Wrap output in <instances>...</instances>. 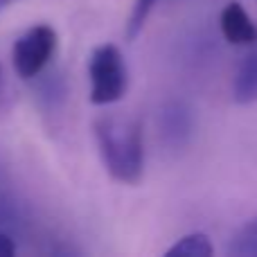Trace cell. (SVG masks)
Masks as SVG:
<instances>
[{
  "mask_svg": "<svg viewBox=\"0 0 257 257\" xmlns=\"http://www.w3.org/2000/svg\"><path fill=\"white\" fill-rule=\"evenodd\" d=\"M214 246L205 232H190L165 250V257H212Z\"/></svg>",
  "mask_w": 257,
  "mask_h": 257,
  "instance_id": "8992f818",
  "label": "cell"
},
{
  "mask_svg": "<svg viewBox=\"0 0 257 257\" xmlns=\"http://www.w3.org/2000/svg\"><path fill=\"white\" fill-rule=\"evenodd\" d=\"M90 77V104L108 106L120 102L128 88V70L122 50L113 43H102L90 52L88 59Z\"/></svg>",
  "mask_w": 257,
  "mask_h": 257,
  "instance_id": "7a4b0ae2",
  "label": "cell"
},
{
  "mask_svg": "<svg viewBox=\"0 0 257 257\" xmlns=\"http://www.w3.org/2000/svg\"><path fill=\"white\" fill-rule=\"evenodd\" d=\"M16 255V244L9 235L0 232V257H14Z\"/></svg>",
  "mask_w": 257,
  "mask_h": 257,
  "instance_id": "9c48e42d",
  "label": "cell"
},
{
  "mask_svg": "<svg viewBox=\"0 0 257 257\" xmlns=\"http://www.w3.org/2000/svg\"><path fill=\"white\" fill-rule=\"evenodd\" d=\"M57 41L59 36L54 27L45 23L30 27L23 36H18L12 48V63L16 75L21 79H34L36 75H41L57 52Z\"/></svg>",
  "mask_w": 257,
  "mask_h": 257,
  "instance_id": "3957f363",
  "label": "cell"
},
{
  "mask_svg": "<svg viewBox=\"0 0 257 257\" xmlns=\"http://www.w3.org/2000/svg\"><path fill=\"white\" fill-rule=\"evenodd\" d=\"M93 131L113 181L138 185L145 176V138L140 122L108 113L93 122Z\"/></svg>",
  "mask_w": 257,
  "mask_h": 257,
  "instance_id": "6da1fadb",
  "label": "cell"
},
{
  "mask_svg": "<svg viewBox=\"0 0 257 257\" xmlns=\"http://www.w3.org/2000/svg\"><path fill=\"white\" fill-rule=\"evenodd\" d=\"M232 97L237 104L257 102V41L250 45V52L237 68L235 81H232Z\"/></svg>",
  "mask_w": 257,
  "mask_h": 257,
  "instance_id": "5b68a950",
  "label": "cell"
},
{
  "mask_svg": "<svg viewBox=\"0 0 257 257\" xmlns=\"http://www.w3.org/2000/svg\"><path fill=\"white\" fill-rule=\"evenodd\" d=\"M219 27H221L223 39L235 48H250L257 41V25L244 9V5H239L237 0H230L221 9Z\"/></svg>",
  "mask_w": 257,
  "mask_h": 257,
  "instance_id": "277c9868",
  "label": "cell"
},
{
  "mask_svg": "<svg viewBox=\"0 0 257 257\" xmlns=\"http://www.w3.org/2000/svg\"><path fill=\"white\" fill-rule=\"evenodd\" d=\"M12 3H16V0H0V9H5L7 5H12Z\"/></svg>",
  "mask_w": 257,
  "mask_h": 257,
  "instance_id": "30bf717a",
  "label": "cell"
},
{
  "mask_svg": "<svg viewBox=\"0 0 257 257\" xmlns=\"http://www.w3.org/2000/svg\"><path fill=\"white\" fill-rule=\"evenodd\" d=\"M156 3H158V0H136V3H133L131 16H128V21H126V41L138 39V34L142 32L149 14L154 12Z\"/></svg>",
  "mask_w": 257,
  "mask_h": 257,
  "instance_id": "ba28073f",
  "label": "cell"
},
{
  "mask_svg": "<svg viewBox=\"0 0 257 257\" xmlns=\"http://www.w3.org/2000/svg\"><path fill=\"white\" fill-rule=\"evenodd\" d=\"M230 257H257V217L237 228L228 244Z\"/></svg>",
  "mask_w": 257,
  "mask_h": 257,
  "instance_id": "52a82bcc",
  "label": "cell"
}]
</instances>
